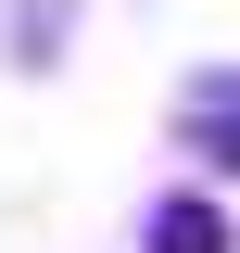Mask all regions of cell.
Here are the masks:
<instances>
[{"instance_id": "7a4b0ae2", "label": "cell", "mask_w": 240, "mask_h": 253, "mask_svg": "<svg viewBox=\"0 0 240 253\" xmlns=\"http://www.w3.org/2000/svg\"><path fill=\"white\" fill-rule=\"evenodd\" d=\"M228 203H215V190H164V203H152V228H139V253H228Z\"/></svg>"}, {"instance_id": "6da1fadb", "label": "cell", "mask_w": 240, "mask_h": 253, "mask_svg": "<svg viewBox=\"0 0 240 253\" xmlns=\"http://www.w3.org/2000/svg\"><path fill=\"white\" fill-rule=\"evenodd\" d=\"M177 139L215 165V177H240V63H202L177 89Z\"/></svg>"}]
</instances>
